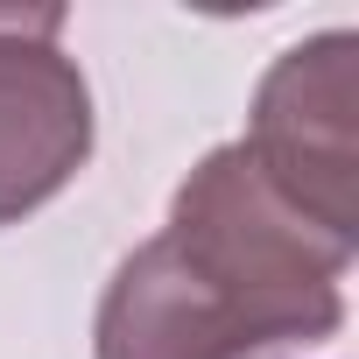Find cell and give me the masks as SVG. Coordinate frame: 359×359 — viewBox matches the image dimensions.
<instances>
[{
	"label": "cell",
	"mask_w": 359,
	"mask_h": 359,
	"mask_svg": "<svg viewBox=\"0 0 359 359\" xmlns=\"http://www.w3.org/2000/svg\"><path fill=\"white\" fill-rule=\"evenodd\" d=\"M57 36L64 8H0V226L50 205L92 155V85Z\"/></svg>",
	"instance_id": "obj_3"
},
{
	"label": "cell",
	"mask_w": 359,
	"mask_h": 359,
	"mask_svg": "<svg viewBox=\"0 0 359 359\" xmlns=\"http://www.w3.org/2000/svg\"><path fill=\"white\" fill-rule=\"evenodd\" d=\"M162 240L184 254L212 289H226L282 352L331 338L345 317V268L352 247L317 233L310 219H296L247 162L240 141L212 148L169 198V226Z\"/></svg>",
	"instance_id": "obj_1"
},
{
	"label": "cell",
	"mask_w": 359,
	"mask_h": 359,
	"mask_svg": "<svg viewBox=\"0 0 359 359\" xmlns=\"http://www.w3.org/2000/svg\"><path fill=\"white\" fill-rule=\"evenodd\" d=\"M92 352L99 359H275L282 345L155 233L113 268L99 296Z\"/></svg>",
	"instance_id": "obj_4"
},
{
	"label": "cell",
	"mask_w": 359,
	"mask_h": 359,
	"mask_svg": "<svg viewBox=\"0 0 359 359\" xmlns=\"http://www.w3.org/2000/svg\"><path fill=\"white\" fill-rule=\"evenodd\" d=\"M352 99H359V36L324 29L296 50H282L254 92V127H247V162L261 184L310 219L317 233L359 247V198H352Z\"/></svg>",
	"instance_id": "obj_2"
}]
</instances>
